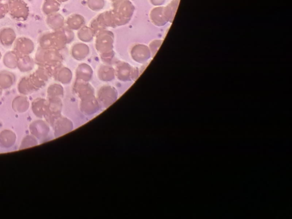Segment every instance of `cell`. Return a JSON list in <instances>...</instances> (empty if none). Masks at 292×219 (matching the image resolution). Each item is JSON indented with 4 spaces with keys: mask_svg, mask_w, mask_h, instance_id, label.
<instances>
[{
    "mask_svg": "<svg viewBox=\"0 0 292 219\" xmlns=\"http://www.w3.org/2000/svg\"><path fill=\"white\" fill-rule=\"evenodd\" d=\"M95 49L103 62L108 64L115 56L114 50V34L108 30L95 35Z\"/></svg>",
    "mask_w": 292,
    "mask_h": 219,
    "instance_id": "6da1fadb",
    "label": "cell"
},
{
    "mask_svg": "<svg viewBox=\"0 0 292 219\" xmlns=\"http://www.w3.org/2000/svg\"><path fill=\"white\" fill-rule=\"evenodd\" d=\"M113 13L115 27L126 25L131 20L135 8L130 0H114Z\"/></svg>",
    "mask_w": 292,
    "mask_h": 219,
    "instance_id": "7a4b0ae2",
    "label": "cell"
},
{
    "mask_svg": "<svg viewBox=\"0 0 292 219\" xmlns=\"http://www.w3.org/2000/svg\"><path fill=\"white\" fill-rule=\"evenodd\" d=\"M130 56L135 62L142 65L149 62L152 58L149 47L142 44L134 45L130 50Z\"/></svg>",
    "mask_w": 292,
    "mask_h": 219,
    "instance_id": "3957f363",
    "label": "cell"
},
{
    "mask_svg": "<svg viewBox=\"0 0 292 219\" xmlns=\"http://www.w3.org/2000/svg\"><path fill=\"white\" fill-rule=\"evenodd\" d=\"M133 67L128 63L118 61L114 67L115 78L122 82L130 81L132 80Z\"/></svg>",
    "mask_w": 292,
    "mask_h": 219,
    "instance_id": "277c9868",
    "label": "cell"
},
{
    "mask_svg": "<svg viewBox=\"0 0 292 219\" xmlns=\"http://www.w3.org/2000/svg\"><path fill=\"white\" fill-rule=\"evenodd\" d=\"M150 20L153 24L162 27L168 23L169 21L165 14V7L158 6L152 9L150 14Z\"/></svg>",
    "mask_w": 292,
    "mask_h": 219,
    "instance_id": "5b68a950",
    "label": "cell"
},
{
    "mask_svg": "<svg viewBox=\"0 0 292 219\" xmlns=\"http://www.w3.org/2000/svg\"><path fill=\"white\" fill-rule=\"evenodd\" d=\"M70 50L73 59L78 61L86 59L91 52L89 47L84 43L74 44Z\"/></svg>",
    "mask_w": 292,
    "mask_h": 219,
    "instance_id": "8992f818",
    "label": "cell"
},
{
    "mask_svg": "<svg viewBox=\"0 0 292 219\" xmlns=\"http://www.w3.org/2000/svg\"><path fill=\"white\" fill-rule=\"evenodd\" d=\"M92 67L86 63H80L76 70V80L89 82L93 76Z\"/></svg>",
    "mask_w": 292,
    "mask_h": 219,
    "instance_id": "52a82bcc",
    "label": "cell"
},
{
    "mask_svg": "<svg viewBox=\"0 0 292 219\" xmlns=\"http://www.w3.org/2000/svg\"><path fill=\"white\" fill-rule=\"evenodd\" d=\"M98 78L103 82H110L115 78L114 67L108 64H102L98 67Z\"/></svg>",
    "mask_w": 292,
    "mask_h": 219,
    "instance_id": "ba28073f",
    "label": "cell"
},
{
    "mask_svg": "<svg viewBox=\"0 0 292 219\" xmlns=\"http://www.w3.org/2000/svg\"><path fill=\"white\" fill-rule=\"evenodd\" d=\"M117 97V91L113 86L105 85L102 86L99 91V98L106 104H111Z\"/></svg>",
    "mask_w": 292,
    "mask_h": 219,
    "instance_id": "9c48e42d",
    "label": "cell"
},
{
    "mask_svg": "<svg viewBox=\"0 0 292 219\" xmlns=\"http://www.w3.org/2000/svg\"><path fill=\"white\" fill-rule=\"evenodd\" d=\"M75 89L77 94L83 98L91 97L94 93V90L91 83L88 82L81 81V80H76Z\"/></svg>",
    "mask_w": 292,
    "mask_h": 219,
    "instance_id": "30bf717a",
    "label": "cell"
},
{
    "mask_svg": "<svg viewBox=\"0 0 292 219\" xmlns=\"http://www.w3.org/2000/svg\"><path fill=\"white\" fill-rule=\"evenodd\" d=\"M86 21L82 16L79 14H73L67 19V28L73 31H78L85 25Z\"/></svg>",
    "mask_w": 292,
    "mask_h": 219,
    "instance_id": "8fae6325",
    "label": "cell"
},
{
    "mask_svg": "<svg viewBox=\"0 0 292 219\" xmlns=\"http://www.w3.org/2000/svg\"><path fill=\"white\" fill-rule=\"evenodd\" d=\"M77 35L78 39L84 43H91L95 37L94 32L92 28L86 25L77 31Z\"/></svg>",
    "mask_w": 292,
    "mask_h": 219,
    "instance_id": "7c38bea8",
    "label": "cell"
},
{
    "mask_svg": "<svg viewBox=\"0 0 292 219\" xmlns=\"http://www.w3.org/2000/svg\"><path fill=\"white\" fill-rule=\"evenodd\" d=\"M96 18L107 29L108 28H116L114 23L113 13L112 11L102 13V14L97 16Z\"/></svg>",
    "mask_w": 292,
    "mask_h": 219,
    "instance_id": "4fadbf2b",
    "label": "cell"
},
{
    "mask_svg": "<svg viewBox=\"0 0 292 219\" xmlns=\"http://www.w3.org/2000/svg\"><path fill=\"white\" fill-rule=\"evenodd\" d=\"M180 0H172L169 4L165 7V14L169 22L172 23L177 11Z\"/></svg>",
    "mask_w": 292,
    "mask_h": 219,
    "instance_id": "5bb4252c",
    "label": "cell"
},
{
    "mask_svg": "<svg viewBox=\"0 0 292 219\" xmlns=\"http://www.w3.org/2000/svg\"><path fill=\"white\" fill-rule=\"evenodd\" d=\"M73 78V73L72 71L67 67H63L61 70L60 79L63 83H69L72 81Z\"/></svg>",
    "mask_w": 292,
    "mask_h": 219,
    "instance_id": "9a60e30c",
    "label": "cell"
},
{
    "mask_svg": "<svg viewBox=\"0 0 292 219\" xmlns=\"http://www.w3.org/2000/svg\"><path fill=\"white\" fill-rule=\"evenodd\" d=\"M88 5L91 10L97 12L104 8L105 1L104 0H88Z\"/></svg>",
    "mask_w": 292,
    "mask_h": 219,
    "instance_id": "2e32d148",
    "label": "cell"
},
{
    "mask_svg": "<svg viewBox=\"0 0 292 219\" xmlns=\"http://www.w3.org/2000/svg\"><path fill=\"white\" fill-rule=\"evenodd\" d=\"M90 27L92 28V30L94 32L95 35L107 30L96 17L91 21Z\"/></svg>",
    "mask_w": 292,
    "mask_h": 219,
    "instance_id": "e0dca14e",
    "label": "cell"
},
{
    "mask_svg": "<svg viewBox=\"0 0 292 219\" xmlns=\"http://www.w3.org/2000/svg\"><path fill=\"white\" fill-rule=\"evenodd\" d=\"M163 43L162 40H154L151 41L149 45V47L152 53V58L155 56V54Z\"/></svg>",
    "mask_w": 292,
    "mask_h": 219,
    "instance_id": "ac0fdd59",
    "label": "cell"
},
{
    "mask_svg": "<svg viewBox=\"0 0 292 219\" xmlns=\"http://www.w3.org/2000/svg\"><path fill=\"white\" fill-rule=\"evenodd\" d=\"M139 69L137 67H133L132 71V80H136L140 76Z\"/></svg>",
    "mask_w": 292,
    "mask_h": 219,
    "instance_id": "d6986e66",
    "label": "cell"
},
{
    "mask_svg": "<svg viewBox=\"0 0 292 219\" xmlns=\"http://www.w3.org/2000/svg\"><path fill=\"white\" fill-rule=\"evenodd\" d=\"M150 2L153 5L160 6L163 4L165 0H150Z\"/></svg>",
    "mask_w": 292,
    "mask_h": 219,
    "instance_id": "ffe728a7",
    "label": "cell"
},
{
    "mask_svg": "<svg viewBox=\"0 0 292 219\" xmlns=\"http://www.w3.org/2000/svg\"><path fill=\"white\" fill-rule=\"evenodd\" d=\"M111 1H114V0H111Z\"/></svg>",
    "mask_w": 292,
    "mask_h": 219,
    "instance_id": "44dd1931",
    "label": "cell"
}]
</instances>
